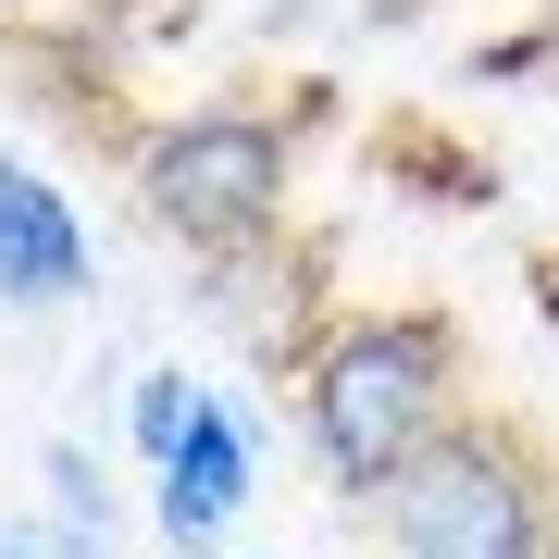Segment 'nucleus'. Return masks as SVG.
I'll use <instances>...</instances> for the list:
<instances>
[{
    "label": "nucleus",
    "instance_id": "1",
    "mask_svg": "<svg viewBox=\"0 0 559 559\" xmlns=\"http://www.w3.org/2000/svg\"><path fill=\"white\" fill-rule=\"evenodd\" d=\"M299 385V448L336 485V510H385L411 460L460 423V336L448 311H336L286 348Z\"/></svg>",
    "mask_w": 559,
    "mask_h": 559
},
{
    "label": "nucleus",
    "instance_id": "2",
    "mask_svg": "<svg viewBox=\"0 0 559 559\" xmlns=\"http://www.w3.org/2000/svg\"><path fill=\"white\" fill-rule=\"evenodd\" d=\"M124 187L187 261H261L286 237V200H299V124H274L249 100L162 112L124 138Z\"/></svg>",
    "mask_w": 559,
    "mask_h": 559
},
{
    "label": "nucleus",
    "instance_id": "3",
    "mask_svg": "<svg viewBox=\"0 0 559 559\" xmlns=\"http://www.w3.org/2000/svg\"><path fill=\"white\" fill-rule=\"evenodd\" d=\"M547 522H559V460L498 411H460L373 510V535L385 559H547Z\"/></svg>",
    "mask_w": 559,
    "mask_h": 559
},
{
    "label": "nucleus",
    "instance_id": "4",
    "mask_svg": "<svg viewBox=\"0 0 559 559\" xmlns=\"http://www.w3.org/2000/svg\"><path fill=\"white\" fill-rule=\"evenodd\" d=\"M100 286V249H87V212L62 200L38 162L0 150V299L13 311H62Z\"/></svg>",
    "mask_w": 559,
    "mask_h": 559
},
{
    "label": "nucleus",
    "instance_id": "5",
    "mask_svg": "<svg viewBox=\"0 0 559 559\" xmlns=\"http://www.w3.org/2000/svg\"><path fill=\"white\" fill-rule=\"evenodd\" d=\"M249 473H261V448H249L237 399H200L187 448L150 473V522H162V547H175V559H212V535L249 510Z\"/></svg>",
    "mask_w": 559,
    "mask_h": 559
},
{
    "label": "nucleus",
    "instance_id": "6",
    "mask_svg": "<svg viewBox=\"0 0 559 559\" xmlns=\"http://www.w3.org/2000/svg\"><path fill=\"white\" fill-rule=\"evenodd\" d=\"M200 399H212V385L187 373V360H150V373H124V436H138V460H150V473H162V460L187 448Z\"/></svg>",
    "mask_w": 559,
    "mask_h": 559
},
{
    "label": "nucleus",
    "instance_id": "7",
    "mask_svg": "<svg viewBox=\"0 0 559 559\" xmlns=\"http://www.w3.org/2000/svg\"><path fill=\"white\" fill-rule=\"evenodd\" d=\"M38 473H50V522H62L75 547H100V535H112V485H100V448L50 436V448H38Z\"/></svg>",
    "mask_w": 559,
    "mask_h": 559
},
{
    "label": "nucleus",
    "instance_id": "8",
    "mask_svg": "<svg viewBox=\"0 0 559 559\" xmlns=\"http://www.w3.org/2000/svg\"><path fill=\"white\" fill-rule=\"evenodd\" d=\"M0 559H100V547H75L62 522H0Z\"/></svg>",
    "mask_w": 559,
    "mask_h": 559
},
{
    "label": "nucleus",
    "instance_id": "9",
    "mask_svg": "<svg viewBox=\"0 0 559 559\" xmlns=\"http://www.w3.org/2000/svg\"><path fill=\"white\" fill-rule=\"evenodd\" d=\"M535 25H547V75H559V0H547V13H535Z\"/></svg>",
    "mask_w": 559,
    "mask_h": 559
},
{
    "label": "nucleus",
    "instance_id": "10",
    "mask_svg": "<svg viewBox=\"0 0 559 559\" xmlns=\"http://www.w3.org/2000/svg\"><path fill=\"white\" fill-rule=\"evenodd\" d=\"M547 559H559V522H547Z\"/></svg>",
    "mask_w": 559,
    "mask_h": 559
}]
</instances>
